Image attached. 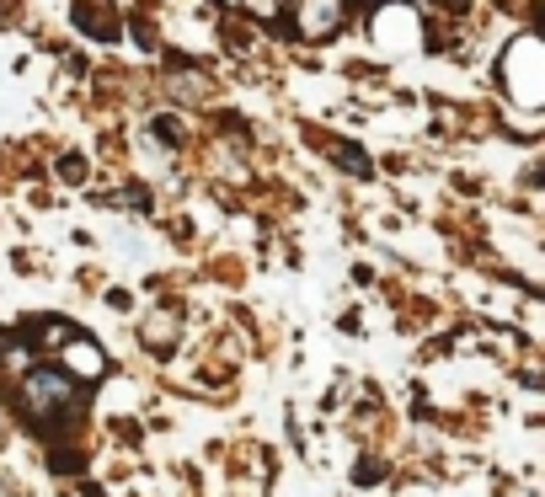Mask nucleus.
I'll return each instance as SVG.
<instances>
[{
  "label": "nucleus",
  "mask_w": 545,
  "mask_h": 497,
  "mask_svg": "<svg viewBox=\"0 0 545 497\" xmlns=\"http://www.w3.org/2000/svg\"><path fill=\"white\" fill-rule=\"evenodd\" d=\"M22 407L33 423H59V417L81 412V385L59 369H27L22 375Z\"/></svg>",
  "instance_id": "f257e3e1"
},
{
  "label": "nucleus",
  "mask_w": 545,
  "mask_h": 497,
  "mask_svg": "<svg viewBox=\"0 0 545 497\" xmlns=\"http://www.w3.org/2000/svg\"><path fill=\"white\" fill-rule=\"evenodd\" d=\"M59 375H70L75 385H91V380H102L107 375V353L91 343V337L81 332H70L65 343H59Z\"/></svg>",
  "instance_id": "f03ea898"
},
{
  "label": "nucleus",
  "mask_w": 545,
  "mask_h": 497,
  "mask_svg": "<svg viewBox=\"0 0 545 497\" xmlns=\"http://www.w3.org/2000/svg\"><path fill=\"white\" fill-rule=\"evenodd\" d=\"M348 0H294V33L300 38H332L342 27Z\"/></svg>",
  "instance_id": "7ed1b4c3"
},
{
  "label": "nucleus",
  "mask_w": 545,
  "mask_h": 497,
  "mask_svg": "<svg viewBox=\"0 0 545 497\" xmlns=\"http://www.w3.org/2000/svg\"><path fill=\"white\" fill-rule=\"evenodd\" d=\"M182 332V316L177 310H150L145 321H139V337H145V348H171Z\"/></svg>",
  "instance_id": "20e7f679"
},
{
  "label": "nucleus",
  "mask_w": 545,
  "mask_h": 497,
  "mask_svg": "<svg viewBox=\"0 0 545 497\" xmlns=\"http://www.w3.org/2000/svg\"><path fill=\"white\" fill-rule=\"evenodd\" d=\"M75 27L91 38H118V17H102L97 0H81V6H75Z\"/></svg>",
  "instance_id": "39448f33"
},
{
  "label": "nucleus",
  "mask_w": 545,
  "mask_h": 497,
  "mask_svg": "<svg viewBox=\"0 0 545 497\" xmlns=\"http://www.w3.org/2000/svg\"><path fill=\"white\" fill-rule=\"evenodd\" d=\"M332 161L348 166V172H358V177H369V161H364V155H358L353 145H332Z\"/></svg>",
  "instance_id": "423d86ee"
},
{
  "label": "nucleus",
  "mask_w": 545,
  "mask_h": 497,
  "mask_svg": "<svg viewBox=\"0 0 545 497\" xmlns=\"http://www.w3.org/2000/svg\"><path fill=\"white\" fill-rule=\"evenodd\" d=\"M241 6H246V11H252V17H257V22H273V17H278V11H284V0H241Z\"/></svg>",
  "instance_id": "0eeeda50"
},
{
  "label": "nucleus",
  "mask_w": 545,
  "mask_h": 497,
  "mask_svg": "<svg viewBox=\"0 0 545 497\" xmlns=\"http://www.w3.org/2000/svg\"><path fill=\"white\" fill-rule=\"evenodd\" d=\"M59 177L81 182V177H86V161H81V155H65V161H59Z\"/></svg>",
  "instance_id": "6e6552de"
},
{
  "label": "nucleus",
  "mask_w": 545,
  "mask_h": 497,
  "mask_svg": "<svg viewBox=\"0 0 545 497\" xmlns=\"http://www.w3.org/2000/svg\"><path fill=\"white\" fill-rule=\"evenodd\" d=\"M65 337H70V326H59V321H49V326H43V348H59Z\"/></svg>",
  "instance_id": "1a4fd4ad"
},
{
  "label": "nucleus",
  "mask_w": 545,
  "mask_h": 497,
  "mask_svg": "<svg viewBox=\"0 0 545 497\" xmlns=\"http://www.w3.org/2000/svg\"><path fill=\"white\" fill-rule=\"evenodd\" d=\"M155 134H166V145H182V129H177V118H155Z\"/></svg>",
  "instance_id": "9d476101"
},
{
  "label": "nucleus",
  "mask_w": 545,
  "mask_h": 497,
  "mask_svg": "<svg viewBox=\"0 0 545 497\" xmlns=\"http://www.w3.org/2000/svg\"><path fill=\"white\" fill-rule=\"evenodd\" d=\"M11 359V369H27V348H0Z\"/></svg>",
  "instance_id": "9b49d317"
},
{
  "label": "nucleus",
  "mask_w": 545,
  "mask_h": 497,
  "mask_svg": "<svg viewBox=\"0 0 545 497\" xmlns=\"http://www.w3.org/2000/svg\"><path fill=\"white\" fill-rule=\"evenodd\" d=\"M225 6H241V0H225Z\"/></svg>",
  "instance_id": "f8f14e48"
}]
</instances>
